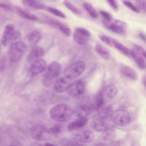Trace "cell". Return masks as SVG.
I'll list each match as a JSON object with an SVG mask.
<instances>
[{
  "label": "cell",
  "mask_w": 146,
  "mask_h": 146,
  "mask_svg": "<svg viewBox=\"0 0 146 146\" xmlns=\"http://www.w3.org/2000/svg\"><path fill=\"white\" fill-rule=\"evenodd\" d=\"M50 116L52 120L59 123L68 121L73 115V110L67 104H58L50 110Z\"/></svg>",
  "instance_id": "1"
},
{
  "label": "cell",
  "mask_w": 146,
  "mask_h": 146,
  "mask_svg": "<svg viewBox=\"0 0 146 146\" xmlns=\"http://www.w3.org/2000/svg\"><path fill=\"white\" fill-rule=\"evenodd\" d=\"M62 66L57 62L50 63L46 70L43 79V83L46 87H49L55 82L59 78L62 72Z\"/></svg>",
  "instance_id": "2"
},
{
  "label": "cell",
  "mask_w": 146,
  "mask_h": 146,
  "mask_svg": "<svg viewBox=\"0 0 146 146\" xmlns=\"http://www.w3.org/2000/svg\"><path fill=\"white\" fill-rule=\"evenodd\" d=\"M110 117L113 124L120 127H126L131 121L130 113L127 110L123 108L113 111Z\"/></svg>",
  "instance_id": "3"
},
{
  "label": "cell",
  "mask_w": 146,
  "mask_h": 146,
  "mask_svg": "<svg viewBox=\"0 0 146 146\" xmlns=\"http://www.w3.org/2000/svg\"><path fill=\"white\" fill-rule=\"evenodd\" d=\"M27 45L23 42L17 41L14 42L9 52V59L12 63H15L21 60L27 50Z\"/></svg>",
  "instance_id": "4"
},
{
  "label": "cell",
  "mask_w": 146,
  "mask_h": 146,
  "mask_svg": "<svg viewBox=\"0 0 146 146\" xmlns=\"http://www.w3.org/2000/svg\"><path fill=\"white\" fill-rule=\"evenodd\" d=\"M31 138L36 141H47L51 139L52 133L46 126L42 124H36L30 129Z\"/></svg>",
  "instance_id": "5"
},
{
  "label": "cell",
  "mask_w": 146,
  "mask_h": 146,
  "mask_svg": "<svg viewBox=\"0 0 146 146\" xmlns=\"http://www.w3.org/2000/svg\"><path fill=\"white\" fill-rule=\"evenodd\" d=\"M112 122L110 117L95 116L90 122L92 129L97 132H103L112 127Z\"/></svg>",
  "instance_id": "6"
},
{
  "label": "cell",
  "mask_w": 146,
  "mask_h": 146,
  "mask_svg": "<svg viewBox=\"0 0 146 146\" xmlns=\"http://www.w3.org/2000/svg\"><path fill=\"white\" fill-rule=\"evenodd\" d=\"M21 33L18 30H15L12 24L7 25L3 32L2 36V43L4 46H8L11 42L19 39Z\"/></svg>",
  "instance_id": "7"
},
{
  "label": "cell",
  "mask_w": 146,
  "mask_h": 146,
  "mask_svg": "<svg viewBox=\"0 0 146 146\" xmlns=\"http://www.w3.org/2000/svg\"><path fill=\"white\" fill-rule=\"evenodd\" d=\"M86 64L82 61H78L68 66L64 70V76L69 79L79 76L85 70Z\"/></svg>",
  "instance_id": "8"
},
{
  "label": "cell",
  "mask_w": 146,
  "mask_h": 146,
  "mask_svg": "<svg viewBox=\"0 0 146 146\" xmlns=\"http://www.w3.org/2000/svg\"><path fill=\"white\" fill-rule=\"evenodd\" d=\"M47 67V62L43 59L40 58L30 63L27 71L29 77H34L46 71Z\"/></svg>",
  "instance_id": "9"
},
{
  "label": "cell",
  "mask_w": 146,
  "mask_h": 146,
  "mask_svg": "<svg viewBox=\"0 0 146 146\" xmlns=\"http://www.w3.org/2000/svg\"><path fill=\"white\" fill-rule=\"evenodd\" d=\"M103 24L108 30L118 34H124L126 31L127 24L120 20L111 19L110 21L104 20Z\"/></svg>",
  "instance_id": "10"
},
{
  "label": "cell",
  "mask_w": 146,
  "mask_h": 146,
  "mask_svg": "<svg viewBox=\"0 0 146 146\" xmlns=\"http://www.w3.org/2000/svg\"><path fill=\"white\" fill-rule=\"evenodd\" d=\"M95 135L94 132L89 129H84L75 132L72 135V139L77 143H89L93 141L95 139Z\"/></svg>",
  "instance_id": "11"
},
{
  "label": "cell",
  "mask_w": 146,
  "mask_h": 146,
  "mask_svg": "<svg viewBox=\"0 0 146 146\" xmlns=\"http://www.w3.org/2000/svg\"><path fill=\"white\" fill-rule=\"evenodd\" d=\"M90 31L84 27H76L73 34L74 41L79 45H85L90 40Z\"/></svg>",
  "instance_id": "12"
},
{
  "label": "cell",
  "mask_w": 146,
  "mask_h": 146,
  "mask_svg": "<svg viewBox=\"0 0 146 146\" xmlns=\"http://www.w3.org/2000/svg\"><path fill=\"white\" fill-rule=\"evenodd\" d=\"M85 89V84L82 80H78L71 83L68 86L67 92V94L72 98H77L81 96Z\"/></svg>",
  "instance_id": "13"
},
{
  "label": "cell",
  "mask_w": 146,
  "mask_h": 146,
  "mask_svg": "<svg viewBox=\"0 0 146 146\" xmlns=\"http://www.w3.org/2000/svg\"><path fill=\"white\" fill-rule=\"evenodd\" d=\"M46 21L51 26L58 29L66 36H70L71 34V30L66 24L61 22L60 21L50 17H46Z\"/></svg>",
  "instance_id": "14"
},
{
  "label": "cell",
  "mask_w": 146,
  "mask_h": 146,
  "mask_svg": "<svg viewBox=\"0 0 146 146\" xmlns=\"http://www.w3.org/2000/svg\"><path fill=\"white\" fill-rule=\"evenodd\" d=\"M70 80L65 76L59 78L54 83V90L58 93L64 92L67 91L68 86L71 84Z\"/></svg>",
  "instance_id": "15"
},
{
  "label": "cell",
  "mask_w": 146,
  "mask_h": 146,
  "mask_svg": "<svg viewBox=\"0 0 146 146\" xmlns=\"http://www.w3.org/2000/svg\"><path fill=\"white\" fill-rule=\"evenodd\" d=\"M91 106L87 104H79L73 110V115L77 117H87L93 111Z\"/></svg>",
  "instance_id": "16"
},
{
  "label": "cell",
  "mask_w": 146,
  "mask_h": 146,
  "mask_svg": "<svg viewBox=\"0 0 146 146\" xmlns=\"http://www.w3.org/2000/svg\"><path fill=\"white\" fill-rule=\"evenodd\" d=\"M117 92L118 90L115 85L111 84L106 86L102 91L104 102H108L112 100L117 95Z\"/></svg>",
  "instance_id": "17"
},
{
  "label": "cell",
  "mask_w": 146,
  "mask_h": 146,
  "mask_svg": "<svg viewBox=\"0 0 146 146\" xmlns=\"http://www.w3.org/2000/svg\"><path fill=\"white\" fill-rule=\"evenodd\" d=\"M44 54V49L39 46H35L32 47L27 57V62L29 63L41 58Z\"/></svg>",
  "instance_id": "18"
},
{
  "label": "cell",
  "mask_w": 146,
  "mask_h": 146,
  "mask_svg": "<svg viewBox=\"0 0 146 146\" xmlns=\"http://www.w3.org/2000/svg\"><path fill=\"white\" fill-rule=\"evenodd\" d=\"M120 71L123 76L132 80H136L139 78L137 72L130 66L121 64L120 66Z\"/></svg>",
  "instance_id": "19"
},
{
  "label": "cell",
  "mask_w": 146,
  "mask_h": 146,
  "mask_svg": "<svg viewBox=\"0 0 146 146\" xmlns=\"http://www.w3.org/2000/svg\"><path fill=\"white\" fill-rule=\"evenodd\" d=\"M22 4L27 9L31 10H46L47 7L39 0H22Z\"/></svg>",
  "instance_id": "20"
},
{
  "label": "cell",
  "mask_w": 146,
  "mask_h": 146,
  "mask_svg": "<svg viewBox=\"0 0 146 146\" xmlns=\"http://www.w3.org/2000/svg\"><path fill=\"white\" fill-rule=\"evenodd\" d=\"M88 122V119L87 117H78L77 119L72 121L70 123L67 127V129L70 131H76L81 128L84 127Z\"/></svg>",
  "instance_id": "21"
},
{
  "label": "cell",
  "mask_w": 146,
  "mask_h": 146,
  "mask_svg": "<svg viewBox=\"0 0 146 146\" xmlns=\"http://www.w3.org/2000/svg\"><path fill=\"white\" fill-rule=\"evenodd\" d=\"M15 11L19 17H22L23 19L30 21H38L39 19L38 17L36 15L23 8L15 7Z\"/></svg>",
  "instance_id": "22"
},
{
  "label": "cell",
  "mask_w": 146,
  "mask_h": 146,
  "mask_svg": "<svg viewBox=\"0 0 146 146\" xmlns=\"http://www.w3.org/2000/svg\"><path fill=\"white\" fill-rule=\"evenodd\" d=\"M26 39L29 44L33 47L36 46V44L40 40L41 34L37 30H33L27 34L26 35Z\"/></svg>",
  "instance_id": "23"
},
{
  "label": "cell",
  "mask_w": 146,
  "mask_h": 146,
  "mask_svg": "<svg viewBox=\"0 0 146 146\" xmlns=\"http://www.w3.org/2000/svg\"><path fill=\"white\" fill-rule=\"evenodd\" d=\"M104 100L103 95V92L99 91L94 97L93 99L92 103L91 104V107L94 110H98L102 108V106L104 103Z\"/></svg>",
  "instance_id": "24"
},
{
  "label": "cell",
  "mask_w": 146,
  "mask_h": 146,
  "mask_svg": "<svg viewBox=\"0 0 146 146\" xmlns=\"http://www.w3.org/2000/svg\"><path fill=\"white\" fill-rule=\"evenodd\" d=\"M132 57L137 66L142 70L146 69V62L145 60V58L140 55L139 52H137L136 50H132L131 51V55Z\"/></svg>",
  "instance_id": "25"
},
{
  "label": "cell",
  "mask_w": 146,
  "mask_h": 146,
  "mask_svg": "<svg viewBox=\"0 0 146 146\" xmlns=\"http://www.w3.org/2000/svg\"><path fill=\"white\" fill-rule=\"evenodd\" d=\"M112 46L115 47L117 50H119L120 52H121L124 55L130 56L131 55V51L132 50H130L126 46H125L124 44H123L121 43L117 40L116 39L113 38V44Z\"/></svg>",
  "instance_id": "26"
},
{
  "label": "cell",
  "mask_w": 146,
  "mask_h": 146,
  "mask_svg": "<svg viewBox=\"0 0 146 146\" xmlns=\"http://www.w3.org/2000/svg\"><path fill=\"white\" fill-rule=\"evenodd\" d=\"M96 52L103 59L108 60L110 58L111 53L103 45L97 43L95 46Z\"/></svg>",
  "instance_id": "27"
},
{
  "label": "cell",
  "mask_w": 146,
  "mask_h": 146,
  "mask_svg": "<svg viewBox=\"0 0 146 146\" xmlns=\"http://www.w3.org/2000/svg\"><path fill=\"white\" fill-rule=\"evenodd\" d=\"M116 137V131L112 128L103 132V133L101 136V138L105 141H113Z\"/></svg>",
  "instance_id": "28"
},
{
  "label": "cell",
  "mask_w": 146,
  "mask_h": 146,
  "mask_svg": "<svg viewBox=\"0 0 146 146\" xmlns=\"http://www.w3.org/2000/svg\"><path fill=\"white\" fill-rule=\"evenodd\" d=\"M83 7L86 10V11L88 13V14L93 18H97L98 17V14L94 8V7L89 3L84 2L83 4Z\"/></svg>",
  "instance_id": "29"
},
{
  "label": "cell",
  "mask_w": 146,
  "mask_h": 146,
  "mask_svg": "<svg viewBox=\"0 0 146 146\" xmlns=\"http://www.w3.org/2000/svg\"><path fill=\"white\" fill-rule=\"evenodd\" d=\"M63 4L70 11H71L74 14L77 15H80L82 14L80 10L68 0H64Z\"/></svg>",
  "instance_id": "30"
},
{
  "label": "cell",
  "mask_w": 146,
  "mask_h": 146,
  "mask_svg": "<svg viewBox=\"0 0 146 146\" xmlns=\"http://www.w3.org/2000/svg\"><path fill=\"white\" fill-rule=\"evenodd\" d=\"M112 112H113V107L112 106L110 105L106 107L105 108H101L99 111V112L97 113L96 116L110 117Z\"/></svg>",
  "instance_id": "31"
},
{
  "label": "cell",
  "mask_w": 146,
  "mask_h": 146,
  "mask_svg": "<svg viewBox=\"0 0 146 146\" xmlns=\"http://www.w3.org/2000/svg\"><path fill=\"white\" fill-rule=\"evenodd\" d=\"M46 10L48 12H49L50 13H51L56 17H60L61 18H66V16L64 14V13H63L61 10H60L56 8L51 7V6H47Z\"/></svg>",
  "instance_id": "32"
},
{
  "label": "cell",
  "mask_w": 146,
  "mask_h": 146,
  "mask_svg": "<svg viewBox=\"0 0 146 146\" xmlns=\"http://www.w3.org/2000/svg\"><path fill=\"white\" fill-rule=\"evenodd\" d=\"M99 38L104 43H106L107 44L112 46L113 44V38H111L106 34H99Z\"/></svg>",
  "instance_id": "33"
},
{
  "label": "cell",
  "mask_w": 146,
  "mask_h": 146,
  "mask_svg": "<svg viewBox=\"0 0 146 146\" xmlns=\"http://www.w3.org/2000/svg\"><path fill=\"white\" fill-rule=\"evenodd\" d=\"M135 3L140 11L146 14V0H135Z\"/></svg>",
  "instance_id": "34"
},
{
  "label": "cell",
  "mask_w": 146,
  "mask_h": 146,
  "mask_svg": "<svg viewBox=\"0 0 146 146\" xmlns=\"http://www.w3.org/2000/svg\"><path fill=\"white\" fill-rule=\"evenodd\" d=\"M50 130L52 134L58 135L62 131V126L60 124H55L50 127Z\"/></svg>",
  "instance_id": "35"
},
{
  "label": "cell",
  "mask_w": 146,
  "mask_h": 146,
  "mask_svg": "<svg viewBox=\"0 0 146 146\" xmlns=\"http://www.w3.org/2000/svg\"><path fill=\"white\" fill-rule=\"evenodd\" d=\"M133 47L135 50H136L146 59V50L142 46L137 44H135L133 45Z\"/></svg>",
  "instance_id": "36"
},
{
  "label": "cell",
  "mask_w": 146,
  "mask_h": 146,
  "mask_svg": "<svg viewBox=\"0 0 146 146\" xmlns=\"http://www.w3.org/2000/svg\"><path fill=\"white\" fill-rule=\"evenodd\" d=\"M123 3L124 4V5H125L127 7H128L130 10H131L132 11H133L135 13H139L140 11L139 10L137 9V7L134 5L133 4H132L131 2H129V1H124L123 2Z\"/></svg>",
  "instance_id": "37"
},
{
  "label": "cell",
  "mask_w": 146,
  "mask_h": 146,
  "mask_svg": "<svg viewBox=\"0 0 146 146\" xmlns=\"http://www.w3.org/2000/svg\"><path fill=\"white\" fill-rule=\"evenodd\" d=\"M99 14L102 15V17L104 18V20H105V21H110L112 19L110 14L104 10L99 11Z\"/></svg>",
  "instance_id": "38"
},
{
  "label": "cell",
  "mask_w": 146,
  "mask_h": 146,
  "mask_svg": "<svg viewBox=\"0 0 146 146\" xmlns=\"http://www.w3.org/2000/svg\"><path fill=\"white\" fill-rule=\"evenodd\" d=\"M0 7L1 8H3L5 10H9V11H13L15 10V7H13L12 5L7 3H2L0 2Z\"/></svg>",
  "instance_id": "39"
},
{
  "label": "cell",
  "mask_w": 146,
  "mask_h": 146,
  "mask_svg": "<svg viewBox=\"0 0 146 146\" xmlns=\"http://www.w3.org/2000/svg\"><path fill=\"white\" fill-rule=\"evenodd\" d=\"M108 3L111 6V7L115 10H117L118 9V5L116 0H106Z\"/></svg>",
  "instance_id": "40"
},
{
  "label": "cell",
  "mask_w": 146,
  "mask_h": 146,
  "mask_svg": "<svg viewBox=\"0 0 146 146\" xmlns=\"http://www.w3.org/2000/svg\"><path fill=\"white\" fill-rule=\"evenodd\" d=\"M139 36L144 42L146 43V35L144 33H143L142 32H140L139 34Z\"/></svg>",
  "instance_id": "41"
},
{
  "label": "cell",
  "mask_w": 146,
  "mask_h": 146,
  "mask_svg": "<svg viewBox=\"0 0 146 146\" xmlns=\"http://www.w3.org/2000/svg\"><path fill=\"white\" fill-rule=\"evenodd\" d=\"M142 83L144 84V86L146 87V75H144L142 76Z\"/></svg>",
  "instance_id": "42"
},
{
  "label": "cell",
  "mask_w": 146,
  "mask_h": 146,
  "mask_svg": "<svg viewBox=\"0 0 146 146\" xmlns=\"http://www.w3.org/2000/svg\"><path fill=\"white\" fill-rule=\"evenodd\" d=\"M125 1H129V0H125Z\"/></svg>",
  "instance_id": "43"
}]
</instances>
